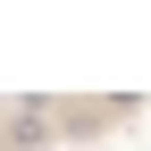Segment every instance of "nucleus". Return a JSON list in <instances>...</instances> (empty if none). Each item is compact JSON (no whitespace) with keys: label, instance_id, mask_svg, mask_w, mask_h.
<instances>
[{"label":"nucleus","instance_id":"1","mask_svg":"<svg viewBox=\"0 0 151 151\" xmlns=\"http://www.w3.org/2000/svg\"><path fill=\"white\" fill-rule=\"evenodd\" d=\"M50 134H59V109H50V101H25L9 126H0V151H34V143H50Z\"/></svg>","mask_w":151,"mask_h":151}]
</instances>
